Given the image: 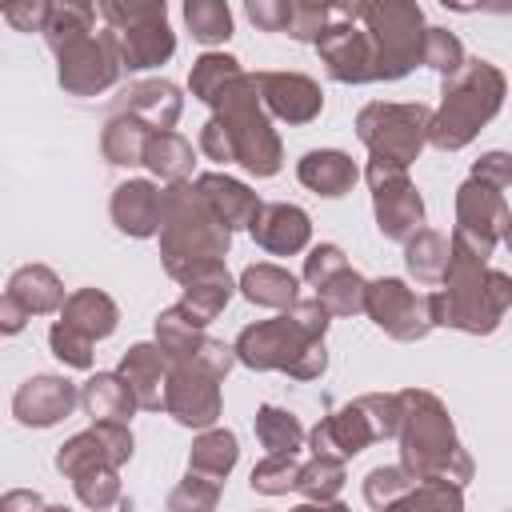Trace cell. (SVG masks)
<instances>
[{
    "mask_svg": "<svg viewBox=\"0 0 512 512\" xmlns=\"http://www.w3.org/2000/svg\"><path fill=\"white\" fill-rule=\"evenodd\" d=\"M96 12L104 16V36L120 72H148L172 60L176 32L168 28L164 0H100Z\"/></svg>",
    "mask_w": 512,
    "mask_h": 512,
    "instance_id": "cell-7",
    "label": "cell"
},
{
    "mask_svg": "<svg viewBox=\"0 0 512 512\" xmlns=\"http://www.w3.org/2000/svg\"><path fill=\"white\" fill-rule=\"evenodd\" d=\"M156 348L164 352V360L168 364H188L196 352H200V344H204V328L180 308V304H172V308H164L160 316H156Z\"/></svg>",
    "mask_w": 512,
    "mask_h": 512,
    "instance_id": "cell-33",
    "label": "cell"
},
{
    "mask_svg": "<svg viewBox=\"0 0 512 512\" xmlns=\"http://www.w3.org/2000/svg\"><path fill=\"white\" fill-rule=\"evenodd\" d=\"M328 24V4H316V0H292V12H288V36L300 40V44H316L320 28Z\"/></svg>",
    "mask_w": 512,
    "mask_h": 512,
    "instance_id": "cell-49",
    "label": "cell"
},
{
    "mask_svg": "<svg viewBox=\"0 0 512 512\" xmlns=\"http://www.w3.org/2000/svg\"><path fill=\"white\" fill-rule=\"evenodd\" d=\"M216 504H220V484L196 472H184V480L168 492L164 512H216Z\"/></svg>",
    "mask_w": 512,
    "mask_h": 512,
    "instance_id": "cell-44",
    "label": "cell"
},
{
    "mask_svg": "<svg viewBox=\"0 0 512 512\" xmlns=\"http://www.w3.org/2000/svg\"><path fill=\"white\" fill-rule=\"evenodd\" d=\"M312 48L320 52L324 72L336 84H376V60H372L368 32L356 16V0L328 4V24L320 28Z\"/></svg>",
    "mask_w": 512,
    "mask_h": 512,
    "instance_id": "cell-11",
    "label": "cell"
},
{
    "mask_svg": "<svg viewBox=\"0 0 512 512\" xmlns=\"http://www.w3.org/2000/svg\"><path fill=\"white\" fill-rule=\"evenodd\" d=\"M364 288H368V280L348 264L316 288V300L324 304L328 316H356V312H364Z\"/></svg>",
    "mask_w": 512,
    "mask_h": 512,
    "instance_id": "cell-41",
    "label": "cell"
},
{
    "mask_svg": "<svg viewBox=\"0 0 512 512\" xmlns=\"http://www.w3.org/2000/svg\"><path fill=\"white\" fill-rule=\"evenodd\" d=\"M160 260L164 272L180 284L204 264H220L232 248V232L212 216L192 180H176L160 188Z\"/></svg>",
    "mask_w": 512,
    "mask_h": 512,
    "instance_id": "cell-4",
    "label": "cell"
},
{
    "mask_svg": "<svg viewBox=\"0 0 512 512\" xmlns=\"http://www.w3.org/2000/svg\"><path fill=\"white\" fill-rule=\"evenodd\" d=\"M4 292L28 316H48V312H60V304H64V284H60V276L48 264H20L8 276V288Z\"/></svg>",
    "mask_w": 512,
    "mask_h": 512,
    "instance_id": "cell-30",
    "label": "cell"
},
{
    "mask_svg": "<svg viewBox=\"0 0 512 512\" xmlns=\"http://www.w3.org/2000/svg\"><path fill=\"white\" fill-rule=\"evenodd\" d=\"M356 16L372 44L376 80H404L420 64L424 8L416 0H356Z\"/></svg>",
    "mask_w": 512,
    "mask_h": 512,
    "instance_id": "cell-9",
    "label": "cell"
},
{
    "mask_svg": "<svg viewBox=\"0 0 512 512\" xmlns=\"http://www.w3.org/2000/svg\"><path fill=\"white\" fill-rule=\"evenodd\" d=\"M472 180H484V184H492V188L508 192V188H512V156H508V152H500V148L484 152V156L472 164Z\"/></svg>",
    "mask_w": 512,
    "mask_h": 512,
    "instance_id": "cell-52",
    "label": "cell"
},
{
    "mask_svg": "<svg viewBox=\"0 0 512 512\" xmlns=\"http://www.w3.org/2000/svg\"><path fill=\"white\" fill-rule=\"evenodd\" d=\"M232 292H236V280H232V272L224 268V260H220V264H204V268H196L192 276L180 280V308H184L200 328H208V324L228 308Z\"/></svg>",
    "mask_w": 512,
    "mask_h": 512,
    "instance_id": "cell-25",
    "label": "cell"
},
{
    "mask_svg": "<svg viewBox=\"0 0 512 512\" xmlns=\"http://www.w3.org/2000/svg\"><path fill=\"white\" fill-rule=\"evenodd\" d=\"M396 400H400V428H396L400 468L412 480H452L464 488L476 464L456 436L448 404L428 388H404L396 392Z\"/></svg>",
    "mask_w": 512,
    "mask_h": 512,
    "instance_id": "cell-3",
    "label": "cell"
},
{
    "mask_svg": "<svg viewBox=\"0 0 512 512\" xmlns=\"http://www.w3.org/2000/svg\"><path fill=\"white\" fill-rule=\"evenodd\" d=\"M348 472H344V460H332V456H312L308 464H300L296 472V492L304 500H336L340 488H344Z\"/></svg>",
    "mask_w": 512,
    "mask_h": 512,
    "instance_id": "cell-42",
    "label": "cell"
},
{
    "mask_svg": "<svg viewBox=\"0 0 512 512\" xmlns=\"http://www.w3.org/2000/svg\"><path fill=\"white\" fill-rule=\"evenodd\" d=\"M232 356L252 372H288L292 380H320L328 372L324 340L300 328L288 312L244 324L240 336L232 340Z\"/></svg>",
    "mask_w": 512,
    "mask_h": 512,
    "instance_id": "cell-6",
    "label": "cell"
},
{
    "mask_svg": "<svg viewBox=\"0 0 512 512\" xmlns=\"http://www.w3.org/2000/svg\"><path fill=\"white\" fill-rule=\"evenodd\" d=\"M432 328H456L468 336H492L512 308V276L492 268L468 244L448 236V272L436 292L424 296Z\"/></svg>",
    "mask_w": 512,
    "mask_h": 512,
    "instance_id": "cell-2",
    "label": "cell"
},
{
    "mask_svg": "<svg viewBox=\"0 0 512 512\" xmlns=\"http://www.w3.org/2000/svg\"><path fill=\"white\" fill-rule=\"evenodd\" d=\"M168 368H172V364L164 360V352H160L152 340H140V344H132V348L120 356L116 376H120V380L128 384V392L136 396V408H144V412H160Z\"/></svg>",
    "mask_w": 512,
    "mask_h": 512,
    "instance_id": "cell-24",
    "label": "cell"
},
{
    "mask_svg": "<svg viewBox=\"0 0 512 512\" xmlns=\"http://www.w3.org/2000/svg\"><path fill=\"white\" fill-rule=\"evenodd\" d=\"M244 68H240V60L232 56V52H216V48H208V52H200L196 60H192V72H188V92L196 96V100H204V104H212L236 76H240Z\"/></svg>",
    "mask_w": 512,
    "mask_h": 512,
    "instance_id": "cell-38",
    "label": "cell"
},
{
    "mask_svg": "<svg viewBox=\"0 0 512 512\" xmlns=\"http://www.w3.org/2000/svg\"><path fill=\"white\" fill-rule=\"evenodd\" d=\"M420 64H428L432 72H440V80L452 76V72L464 64V44H460V36L448 32V28H424Z\"/></svg>",
    "mask_w": 512,
    "mask_h": 512,
    "instance_id": "cell-45",
    "label": "cell"
},
{
    "mask_svg": "<svg viewBox=\"0 0 512 512\" xmlns=\"http://www.w3.org/2000/svg\"><path fill=\"white\" fill-rule=\"evenodd\" d=\"M428 120H432V108L420 100H408V104L372 100L356 112V136L368 148V160L408 168L412 160H420L428 144Z\"/></svg>",
    "mask_w": 512,
    "mask_h": 512,
    "instance_id": "cell-10",
    "label": "cell"
},
{
    "mask_svg": "<svg viewBox=\"0 0 512 512\" xmlns=\"http://www.w3.org/2000/svg\"><path fill=\"white\" fill-rule=\"evenodd\" d=\"M192 188L200 192V200L212 208V216H216L228 232L248 228V224L256 220L260 204H264L244 180H236V176H228V172H200V176L192 180Z\"/></svg>",
    "mask_w": 512,
    "mask_h": 512,
    "instance_id": "cell-23",
    "label": "cell"
},
{
    "mask_svg": "<svg viewBox=\"0 0 512 512\" xmlns=\"http://www.w3.org/2000/svg\"><path fill=\"white\" fill-rule=\"evenodd\" d=\"M260 104L272 120L284 124H312L324 108V92L304 72H256Z\"/></svg>",
    "mask_w": 512,
    "mask_h": 512,
    "instance_id": "cell-19",
    "label": "cell"
},
{
    "mask_svg": "<svg viewBox=\"0 0 512 512\" xmlns=\"http://www.w3.org/2000/svg\"><path fill=\"white\" fill-rule=\"evenodd\" d=\"M48 348H52V356H56L64 368H80V372H88L92 360H96V344H92L88 336H80L76 328L60 324V320L48 328Z\"/></svg>",
    "mask_w": 512,
    "mask_h": 512,
    "instance_id": "cell-47",
    "label": "cell"
},
{
    "mask_svg": "<svg viewBox=\"0 0 512 512\" xmlns=\"http://www.w3.org/2000/svg\"><path fill=\"white\" fill-rule=\"evenodd\" d=\"M44 512H72L68 504H44Z\"/></svg>",
    "mask_w": 512,
    "mask_h": 512,
    "instance_id": "cell-58",
    "label": "cell"
},
{
    "mask_svg": "<svg viewBox=\"0 0 512 512\" xmlns=\"http://www.w3.org/2000/svg\"><path fill=\"white\" fill-rule=\"evenodd\" d=\"M340 268H348V256H344V248H340V244H332V240L312 244V248H308V256H304V284L320 288V284H324L328 276H336Z\"/></svg>",
    "mask_w": 512,
    "mask_h": 512,
    "instance_id": "cell-50",
    "label": "cell"
},
{
    "mask_svg": "<svg viewBox=\"0 0 512 512\" xmlns=\"http://www.w3.org/2000/svg\"><path fill=\"white\" fill-rule=\"evenodd\" d=\"M288 512H352V508L340 504V500H304V504H296Z\"/></svg>",
    "mask_w": 512,
    "mask_h": 512,
    "instance_id": "cell-57",
    "label": "cell"
},
{
    "mask_svg": "<svg viewBox=\"0 0 512 512\" xmlns=\"http://www.w3.org/2000/svg\"><path fill=\"white\" fill-rule=\"evenodd\" d=\"M252 240L268 252V256H296L308 248L312 240V216L300 208V204H288V200H272V204H260L256 220L248 224Z\"/></svg>",
    "mask_w": 512,
    "mask_h": 512,
    "instance_id": "cell-20",
    "label": "cell"
},
{
    "mask_svg": "<svg viewBox=\"0 0 512 512\" xmlns=\"http://www.w3.org/2000/svg\"><path fill=\"white\" fill-rule=\"evenodd\" d=\"M92 24H96V4H84V0H56V4H48V12H44L40 36H44V44H48L52 56H56L60 48H68V44L92 36Z\"/></svg>",
    "mask_w": 512,
    "mask_h": 512,
    "instance_id": "cell-34",
    "label": "cell"
},
{
    "mask_svg": "<svg viewBox=\"0 0 512 512\" xmlns=\"http://www.w3.org/2000/svg\"><path fill=\"white\" fill-rule=\"evenodd\" d=\"M236 288H240V296H244L248 304H256V308H276V312H288V308L300 300V280H296L288 268L268 264V260L248 264V268L240 272Z\"/></svg>",
    "mask_w": 512,
    "mask_h": 512,
    "instance_id": "cell-28",
    "label": "cell"
},
{
    "mask_svg": "<svg viewBox=\"0 0 512 512\" xmlns=\"http://www.w3.org/2000/svg\"><path fill=\"white\" fill-rule=\"evenodd\" d=\"M416 480L400 468V464H376L368 476H364V500H368V508H376V512H384L392 500H400L408 488H412Z\"/></svg>",
    "mask_w": 512,
    "mask_h": 512,
    "instance_id": "cell-46",
    "label": "cell"
},
{
    "mask_svg": "<svg viewBox=\"0 0 512 512\" xmlns=\"http://www.w3.org/2000/svg\"><path fill=\"white\" fill-rule=\"evenodd\" d=\"M400 428V400L396 392H368L336 412L320 416V424L308 432L312 456H332V460H352L376 440H392Z\"/></svg>",
    "mask_w": 512,
    "mask_h": 512,
    "instance_id": "cell-8",
    "label": "cell"
},
{
    "mask_svg": "<svg viewBox=\"0 0 512 512\" xmlns=\"http://www.w3.org/2000/svg\"><path fill=\"white\" fill-rule=\"evenodd\" d=\"M364 180L372 188V216H376V228H380L384 240L404 244L412 232L424 228V196L408 180V168L368 160Z\"/></svg>",
    "mask_w": 512,
    "mask_h": 512,
    "instance_id": "cell-12",
    "label": "cell"
},
{
    "mask_svg": "<svg viewBox=\"0 0 512 512\" xmlns=\"http://www.w3.org/2000/svg\"><path fill=\"white\" fill-rule=\"evenodd\" d=\"M244 12H248V20H252L260 32H284V28H288L292 0H248Z\"/></svg>",
    "mask_w": 512,
    "mask_h": 512,
    "instance_id": "cell-54",
    "label": "cell"
},
{
    "mask_svg": "<svg viewBox=\"0 0 512 512\" xmlns=\"http://www.w3.org/2000/svg\"><path fill=\"white\" fill-rule=\"evenodd\" d=\"M44 496L36 488H8L0 496V512H44Z\"/></svg>",
    "mask_w": 512,
    "mask_h": 512,
    "instance_id": "cell-55",
    "label": "cell"
},
{
    "mask_svg": "<svg viewBox=\"0 0 512 512\" xmlns=\"http://www.w3.org/2000/svg\"><path fill=\"white\" fill-rule=\"evenodd\" d=\"M252 428H256V440L268 448V456H296L304 444V424L296 420V412L280 404H260Z\"/></svg>",
    "mask_w": 512,
    "mask_h": 512,
    "instance_id": "cell-37",
    "label": "cell"
},
{
    "mask_svg": "<svg viewBox=\"0 0 512 512\" xmlns=\"http://www.w3.org/2000/svg\"><path fill=\"white\" fill-rule=\"evenodd\" d=\"M212 116L200 128V152L216 164H240L248 176H276L284 164L280 132L260 104L256 72H240L212 104Z\"/></svg>",
    "mask_w": 512,
    "mask_h": 512,
    "instance_id": "cell-1",
    "label": "cell"
},
{
    "mask_svg": "<svg viewBox=\"0 0 512 512\" xmlns=\"http://www.w3.org/2000/svg\"><path fill=\"white\" fill-rule=\"evenodd\" d=\"M384 512H464V488L452 480H416Z\"/></svg>",
    "mask_w": 512,
    "mask_h": 512,
    "instance_id": "cell-39",
    "label": "cell"
},
{
    "mask_svg": "<svg viewBox=\"0 0 512 512\" xmlns=\"http://www.w3.org/2000/svg\"><path fill=\"white\" fill-rule=\"evenodd\" d=\"M296 472H300L296 456H264V460L252 468L248 484H252V492H260V496H284V492L296 488Z\"/></svg>",
    "mask_w": 512,
    "mask_h": 512,
    "instance_id": "cell-48",
    "label": "cell"
},
{
    "mask_svg": "<svg viewBox=\"0 0 512 512\" xmlns=\"http://www.w3.org/2000/svg\"><path fill=\"white\" fill-rule=\"evenodd\" d=\"M156 180L164 184H176V180H188L192 176V164H196V152L192 144L180 136V132H152L148 144H144V160H140Z\"/></svg>",
    "mask_w": 512,
    "mask_h": 512,
    "instance_id": "cell-35",
    "label": "cell"
},
{
    "mask_svg": "<svg viewBox=\"0 0 512 512\" xmlns=\"http://www.w3.org/2000/svg\"><path fill=\"white\" fill-rule=\"evenodd\" d=\"M112 112H124L132 120H140L152 132H172V124L184 112V96L172 80H132L116 100Z\"/></svg>",
    "mask_w": 512,
    "mask_h": 512,
    "instance_id": "cell-21",
    "label": "cell"
},
{
    "mask_svg": "<svg viewBox=\"0 0 512 512\" xmlns=\"http://www.w3.org/2000/svg\"><path fill=\"white\" fill-rule=\"evenodd\" d=\"M80 404V388L60 376V372H40L28 376L16 392H12V416L24 428H52L64 416H72V408Z\"/></svg>",
    "mask_w": 512,
    "mask_h": 512,
    "instance_id": "cell-18",
    "label": "cell"
},
{
    "mask_svg": "<svg viewBox=\"0 0 512 512\" xmlns=\"http://www.w3.org/2000/svg\"><path fill=\"white\" fill-rule=\"evenodd\" d=\"M24 328H28V312L8 292H0V336H16Z\"/></svg>",
    "mask_w": 512,
    "mask_h": 512,
    "instance_id": "cell-56",
    "label": "cell"
},
{
    "mask_svg": "<svg viewBox=\"0 0 512 512\" xmlns=\"http://www.w3.org/2000/svg\"><path fill=\"white\" fill-rule=\"evenodd\" d=\"M60 324L76 328L80 336H88V340L96 344V340H108V336L116 332L120 308H116V300H112L108 292H100V288H76V292H68L64 304H60Z\"/></svg>",
    "mask_w": 512,
    "mask_h": 512,
    "instance_id": "cell-27",
    "label": "cell"
},
{
    "mask_svg": "<svg viewBox=\"0 0 512 512\" xmlns=\"http://www.w3.org/2000/svg\"><path fill=\"white\" fill-rule=\"evenodd\" d=\"M108 216H112L120 236H132V240L156 236V228H160V188L152 180H144V176L120 180L112 188Z\"/></svg>",
    "mask_w": 512,
    "mask_h": 512,
    "instance_id": "cell-22",
    "label": "cell"
},
{
    "mask_svg": "<svg viewBox=\"0 0 512 512\" xmlns=\"http://www.w3.org/2000/svg\"><path fill=\"white\" fill-rule=\"evenodd\" d=\"M148 136H152V128H144L140 120H132L124 112H112L108 124H104V132H100V152L116 168H136L144 160Z\"/></svg>",
    "mask_w": 512,
    "mask_h": 512,
    "instance_id": "cell-36",
    "label": "cell"
},
{
    "mask_svg": "<svg viewBox=\"0 0 512 512\" xmlns=\"http://www.w3.org/2000/svg\"><path fill=\"white\" fill-rule=\"evenodd\" d=\"M404 268L416 284L424 288H440L444 272H448V236L436 228H420L404 240Z\"/></svg>",
    "mask_w": 512,
    "mask_h": 512,
    "instance_id": "cell-32",
    "label": "cell"
},
{
    "mask_svg": "<svg viewBox=\"0 0 512 512\" xmlns=\"http://www.w3.org/2000/svg\"><path fill=\"white\" fill-rule=\"evenodd\" d=\"M364 312H368V320H372L384 336H392V340H400V344H416V340H424V336L432 332L424 296L412 292L400 276L368 280V288H364Z\"/></svg>",
    "mask_w": 512,
    "mask_h": 512,
    "instance_id": "cell-14",
    "label": "cell"
},
{
    "mask_svg": "<svg viewBox=\"0 0 512 512\" xmlns=\"http://www.w3.org/2000/svg\"><path fill=\"white\" fill-rule=\"evenodd\" d=\"M76 500L92 512H104L112 504H120V468H84L72 476Z\"/></svg>",
    "mask_w": 512,
    "mask_h": 512,
    "instance_id": "cell-43",
    "label": "cell"
},
{
    "mask_svg": "<svg viewBox=\"0 0 512 512\" xmlns=\"http://www.w3.org/2000/svg\"><path fill=\"white\" fill-rule=\"evenodd\" d=\"M180 428H216L224 400H220V380L200 372L196 364H172L164 380V404H160Z\"/></svg>",
    "mask_w": 512,
    "mask_h": 512,
    "instance_id": "cell-15",
    "label": "cell"
},
{
    "mask_svg": "<svg viewBox=\"0 0 512 512\" xmlns=\"http://www.w3.org/2000/svg\"><path fill=\"white\" fill-rule=\"evenodd\" d=\"M132 448L128 424H92L56 448V472L72 480L84 468H120L132 460Z\"/></svg>",
    "mask_w": 512,
    "mask_h": 512,
    "instance_id": "cell-17",
    "label": "cell"
},
{
    "mask_svg": "<svg viewBox=\"0 0 512 512\" xmlns=\"http://www.w3.org/2000/svg\"><path fill=\"white\" fill-rule=\"evenodd\" d=\"M256 512H264V508H256Z\"/></svg>",
    "mask_w": 512,
    "mask_h": 512,
    "instance_id": "cell-59",
    "label": "cell"
},
{
    "mask_svg": "<svg viewBox=\"0 0 512 512\" xmlns=\"http://www.w3.org/2000/svg\"><path fill=\"white\" fill-rule=\"evenodd\" d=\"M56 80L68 96H100L120 80L116 52L104 32H92L56 52Z\"/></svg>",
    "mask_w": 512,
    "mask_h": 512,
    "instance_id": "cell-16",
    "label": "cell"
},
{
    "mask_svg": "<svg viewBox=\"0 0 512 512\" xmlns=\"http://www.w3.org/2000/svg\"><path fill=\"white\" fill-rule=\"evenodd\" d=\"M44 12H48V0H8V4H0V16L16 32H40L44 28Z\"/></svg>",
    "mask_w": 512,
    "mask_h": 512,
    "instance_id": "cell-53",
    "label": "cell"
},
{
    "mask_svg": "<svg viewBox=\"0 0 512 512\" xmlns=\"http://www.w3.org/2000/svg\"><path fill=\"white\" fill-rule=\"evenodd\" d=\"M296 180H300L308 192L336 200V196H348V192H352V184L360 180V168H356V160H352L348 152H340V148H312V152H304V156L296 160Z\"/></svg>",
    "mask_w": 512,
    "mask_h": 512,
    "instance_id": "cell-26",
    "label": "cell"
},
{
    "mask_svg": "<svg viewBox=\"0 0 512 512\" xmlns=\"http://www.w3.org/2000/svg\"><path fill=\"white\" fill-rule=\"evenodd\" d=\"M184 24H188L192 40L212 48L232 36V8L224 0H184Z\"/></svg>",
    "mask_w": 512,
    "mask_h": 512,
    "instance_id": "cell-40",
    "label": "cell"
},
{
    "mask_svg": "<svg viewBox=\"0 0 512 512\" xmlns=\"http://www.w3.org/2000/svg\"><path fill=\"white\" fill-rule=\"evenodd\" d=\"M508 200L500 188L484 184V180H464L456 188V228H452V240L468 244L476 256H492L500 240H508Z\"/></svg>",
    "mask_w": 512,
    "mask_h": 512,
    "instance_id": "cell-13",
    "label": "cell"
},
{
    "mask_svg": "<svg viewBox=\"0 0 512 512\" xmlns=\"http://www.w3.org/2000/svg\"><path fill=\"white\" fill-rule=\"evenodd\" d=\"M504 92L508 80L492 60L464 56V64L440 84V108L428 120V144L440 152L468 148L480 136V128L504 108Z\"/></svg>",
    "mask_w": 512,
    "mask_h": 512,
    "instance_id": "cell-5",
    "label": "cell"
},
{
    "mask_svg": "<svg viewBox=\"0 0 512 512\" xmlns=\"http://www.w3.org/2000/svg\"><path fill=\"white\" fill-rule=\"evenodd\" d=\"M80 408L92 416V424H128L136 412V396L116 372H92L80 384Z\"/></svg>",
    "mask_w": 512,
    "mask_h": 512,
    "instance_id": "cell-29",
    "label": "cell"
},
{
    "mask_svg": "<svg viewBox=\"0 0 512 512\" xmlns=\"http://www.w3.org/2000/svg\"><path fill=\"white\" fill-rule=\"evenodd\" d=\"M236 460H240V440L232 428H204V432H196V440L188 448V472L216 480V484H224L232 476Z\"/></svg>",
    "mask_w": 512,
    "mask_h": 512,
    "instance_id": "cell-31",
    "label": "cell"
},
{
    "mask_svg": "<svg viewBox=\"0 0 512 512\" xmlns=\"http://www.w3.org/2000/svg\"><path fill=\"white\" fill-rule=\"evenodd\" d=\"M188 364H196L200 372H208V376H216V380H224L232 368H236V356H232V344H224V340H212V336H204V344H200V352L188 360Z\"/></svg>",
    "mask_w": 512,
    "mask_h": 512,
    "instance_id": "cell-51",
    "label": "cell"
}]
</instances>
